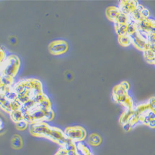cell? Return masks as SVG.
<instances>
[{"instance_id": "cell-7", "label": "cell", "mask_w": 155, "mask_h": 155, "mask_svg": "<svg viewBox=\"0 0 155 155\" xmlns=\"http://www.w3.org/2000/svg\"><path fill=\"white\" fill-rule=\"evenodd\" d=\"M19 64V60L15 57L11 58L10 60H9L6 67L5 68V74L9 77L14 76L18 70Z\"/></svg>"}, {"instance_id": "cell-19", "label": "cell", "mask_w": 155, "mask_h": 155, "mask_svg": "<svg viewBox=\"0 0 155 155\" xmlns=\"http://www.w3.org/2000/svg\"><path fill=\"white\" fill-rule=\"evenodd\" d=\"M149 109L155 113V97H151L147 103Z\"/></svg>"}, {"instance_id": "cell-24", "label": "cell", "mask_w": 155, "mask_h": 155, "mask_svg": "<svg viewBox=\"0 0 155 155\" xmlns=\"http://www.w3.org/2000/svg\"><path fill=\"white\" fill-rule=\"evenodd\" d=\"M10 41L11 42L12 44H15L16 43V39L15 38V37H12L11 39H10Z\"/></svg>"}, {"instance_id": "cell-5", "label": "cell", "mask_w": 155, "mask_h": 155, "mask_svg": "<svg viewBox=\"0 0 155 155\" xmlns=\"http://www.w3.org/2000/svg\"><path fill=\"white\" fill-rule=\"evenodd\" d=\"M139 5L137 1L134 0H126V1H120L119 3V9L122 13L130 15L132 12Z\"/></svg>"}, {"instance_id": "cell-4", "label": "cell", "mask_w": 155, "mask_h": 155, "mask_svg": "<svg viewBox=\"0 0 155 155\" xmlns=\"http://www.w3.org/2000/svg\"><path fill=\"white\" fill-rule=\"evenodd\" d=\"M132 40V44L139 50L145 51L149 49L150 44L145 36L143 35L140 31H137L134 34L130 35Z\"/></svg>"}, {"instance_id": "cell-22", "label": "cell", "mask_w": 155, "mask_h": 155, "mask_svg": "<svg viewBox=\"0 0 155 155\" xmlns=\"http://www.w3.org/2000/svg\"><path fill=\"white\" fill-rule=\"evenodd\" d=\"M120 86H121L124 89H125L126 90V91H128L129 89H130V84H129L127 81H124L121 82V83H120Z\"/></svg>"}, {"instance_id": "cell-21", "label": "cell", "mask_w": 155, "mask_h": 155, "mask_svg": "<svg viewBox=\"0 0 155 155\" xmlns=\"http://www.w3.org/2000/svg\"><path fill=\"white\" fill-rule=\"evenodd\" d=\"M141 15L143 19H148L150 16V11L147 8H143L141 11Z\"/></svg>"}, {"instance_id": "cell-15", "label": "cell", "mask_w": 155, "mask_h": 155, "mask_svg": "<svg viewBox=\"0 0 155 155\" xmlns=\"http://www.w3.org/2000/svg\"><path fill=\"white\" fill-rule=\"evenodd\" d=\"M130 22H132L130 19V17L129 16L125 15L124 13H121L120 14V15L118 16V18H117L115 21V24H127L128 23H130Z\"/></svg>"}, {"instance_id": "cell-11", "label": "cell", "mask_w": 155, "mask_h": 155, "mask_svg": "<svg viewBox=\"0 0 155 155\" xmlns=\"http://www.w3.org/2000/svg\"><path fill=\"white\" fill-rule=\"evenodd\" d=\"M102 142L101 137L97 134H92L89 136L88 143L91 146L97 147Z\"/></svg>"}, {"instance_id": "cell-2", "label": "cell", "mask_w": 155, "mask_h": 155, "mask_svg": "<svg viewBox=\"0 0 155 155\" xmlns=\"http://www.w3.org/2000/svg\"><path fill=\"white\" fill-rule=\"evenodd\" d=\"M64 134L73 142H80L84 140L86 137L85 129L80 126L70 127L65 129Z\"/></svg>"}, {"instance_id": "cell-17", "label": "cell", "mask_w": 155, "mask_h": 155, "mask_svg": "<svg viewBox=\"0 0 155 155\" xmlns=\"http://www.w3.org/2000/svg\"><path fill=\"white\" fill-rule=\"evenodd\" d=\"M24 115H23V114L21 111L17 110H14L11 114V117H12V120H13L15 122H16L23 120L24 119Z\"/></svg>"}, {"instance_id": "cell-1", "label": "cell", "mask_w": 155, "mask_h": 155, "mask_svg": "<svg viewBox=\"0 0 155 155\" xmlns=\"http://www.w3.org/2000/svg\"><path fill=\"white\" fill-rule=\"evenodd\" d=\"M112 96L115 102L124 106L127 110L135 109L132 97L128 95V91L124 89L120 84L114 87Z\"/></svg>"}, {"instance_id": "cell-18", "label": "cell", "mask_w": 155, "mask_h": 155, "mask_svg": "<svg viewBox=\"0 0 155 155\" xmlns=\"http://www.w3.org/2000/svg\"><path fill=\"white\" fill-rule=\"evenodd\" d=\"M138 31L137 25L134 22H130L127 24V34L131 35L134 34L135 32Z\"/></svg>"}, {"instance_id": "cell-20", "label": "cell", "mask_w": 155, "mask_h": 155, "mask_svg": "<svg viewBox=\"0 0 155 155\" xmlns=\"http://www.w3.org/2000/svg\"><path fill=\"white\" fill-rule=\"evenodd\" d=\"M28 123L25 120H21L16 123V127L20 130H23L27 128Z\"/></svg>"}, {"instance_id": "cell-3", "label": "cell", "mask_w": 155, "mask_h": 155, "mask_svg": "<svg viewBox=\"0 0 155 155\" xmlns=\"http://www.w3.org/2000/svg\"><path fill=\"white\" fill-rule=\"evenodd\" d=\"M135 23L138 31L141 34H145L146 36L155 35V20L148 18Z\"/></svg>"}, {"instance_id": "cell-13", "label": "cell", "mask_w": 155, "mask_h": 155, "mask_svg": "<svg viewBox=\"0 0 155 155\" xmlns=\"http://www.w3.org/2000/svg\"><path fill=\"white\" fill-rule=\"evenodd\" d=\"M11 145L15 149L19 150L21 148L23 145V142L21 137L18 135H14L11 140Z\"/></svg>"}, {"instance_id": "cell-9", "label": "cell", "mask_w": 155, "mask_h": 155, "mask_svg": "<svg viewBox=\"0 0 155 155\" xmlns=\"http://www.w3.org/2000/svg\"><path fill=\"white\" fill-rule=\"evenodd\" d=\"M143 8L144 7L143 6L139 5L137 7V8L132 12V13L129 15L130 19L132 22H138L141 21V20L144 19L143 18V17H142V15H141V11Z\"/></svg>"}, {"instance_id": "cell-16", "label": "cell", "mask_w": 155, "mask_h": 155, "mask_svg": "<svg viewBox=\"0 0 155 155\" xmlns=\"http://www.w3.org/2000/svg\"><path fill=\"white\" fill-rule=\"evenodd\" d=\"M144 58L146 61L150 64H153L155 54L153 51L148 49L144 51Z\"/></svg>"}, {"instance_id": "cell-23", "label": "cell", "mask_w": 155, "mask_h": 155, "mask_svg": "<svg viewBox=\"0 0 155 155\" xmlns=\"http://www.w3.org/2000/svg\"><path fill=\"white\" fill-rule=\"evenodd\" d=\"M148 127H150V128H155V120H153L152 121H151L148 125Z\"/></svg>"}, {"instance_id": "cell-6", "label": "cell", "mask_w": 155, "mask_h": 155, "mask_svg": "<svg viewBox=\"0 0 155 155\" xmlns=\"http://www.w3.org/2000/svg\"><path fill=\"white\" fill-rule=\"evenodd\" d=\"M68 45L67 42L60 40L53 42L50 45L51 52L54 55H61L68 50Z\"/></svg>"}, {"instance_id": "cell-25", "label": "cell", "mask_w": 155, "mask_h": 155, "mask_svg": "<svg viewBox=\"0 0 155 155\" xmlns=\"http://www.w3.org/2000/svg\"><path fill=\"white\" fill-rule=\"evenodd\" d=\"M153 64H155V55H154V61H153Z\"/></svg>"}, {"instance_id": "cell-14", "label": "cell", "mask_w": 155, "mask_h": 155, "mask_svg": "<svg viewBox=\"0 0 155 155\" xmlns=\"http://www.w3.org/2000/svg\"><path fill=\"white\" fill-rule=\"evenodd\" d=\"M127 24H115V31L116 34L118 35V36L124 35L127 34Z\"/></svg>"}, {"instance_id": "cell-12", "label": "cell", "mask_w": 155, "mask_h": 155, "mask_svg": "<svg viewBox=\"0 0 155 155\" xmlns=\"http://www.w3.org/2000/svg\"><path fill=\"white\" fill-rule=\"evenodd\" d=\"M118 42L122 47H128L132 44V37L129 35H124L118 37Z\"/></svg>"}, {"instance_id": "cell-8", "label": "cell", "mask_w": 155, "mask_h": 155, "mask_svg": "<svg viewBox=\"0 0 155 155\" xmlns=\"http://www.w3.org/2000/svg\"><path fill=\"white\" fill-rule=\"evenodd\" d=\"M120 13L121 12L120 9L118 7L116 6H109L106 10V17L109 21L114 23Z\"/></svg>"}, {"instance_id": "cell-10", "label": "cell", "mask_w": 155, "mask_h": 155, "mask_svg": "<svg viewBox=\"0 0 155 155\" xmlns=\"http://www.w3.org/2000/svg\"><path fill=\"white\" fill-rule=\"evenodd\" d=\"M135 110H127L125 111H124L120 117V124L124 126L126 124H127L129 122V120L131 119V117L134 115V114H135Z\"/></svg>"}]
</instances>
